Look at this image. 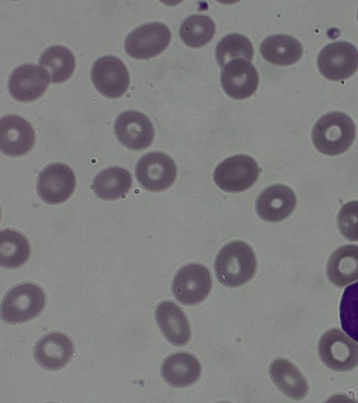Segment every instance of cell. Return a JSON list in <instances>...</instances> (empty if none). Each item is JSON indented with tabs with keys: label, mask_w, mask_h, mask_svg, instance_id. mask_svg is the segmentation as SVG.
Instances as JSON below:
<instances>
[{
	"label": "cell",
	"mask_w": 358,
	"mask_h": 403,
	"mask_svg": "<svg viewBox=\"0 0 358 403\" xmlns=\"http://www.w3.org/2000/svg\"><path fill=\"white\" fill-rule=\"evenodd\" d=\"M257 260L251 247L243 241L225 245L218 253L215 271L218 281L225 286L237 287L254 276Z\"/></svg>",
	"instance_id": "cell-1"
},
{
	"label": "cell",
	"mask_w": 358,
	"mask_h": 403,
	"mask_svg": "<svg viewBox=\"0 0 358 403\" xmlns=\"http://www.w3.org/2000/svg\"><path fill=\"white\" fill-rule=\"evenodd\" d=\"M356 129L352 119L341 112L322 116L315 125L312 139L316 149L327 155H337L352 144Z\"/></svg>",
	"instance_id": "cell-2"
},
{
	"label": "cell",
	"mask_w": 358,
	"mask_h": 403,
	"mask_svg": "<svg viewBox=\"0 0 358 403\" xmlns=\"http://www.w3.org/2000/svg\"><path fill=\"white\" fill-rule=\"evenodd\" d=\"M296 199L294 192L284 185H274L264 190L256 202L257 214L264 220L279 222L294 211Z\"/></svg>",
	"instance_id": "cell-16"
},
{
	"label": "cell",
	"mask_w": 358,
	"mask_h": 403,
	"mask_svg": "<svg viewBox=\"0 0 358 403\" xmlns=\"http://www.w3.org/2000/svg\"><path fill=\"white\" fill-rule=\"evenodd\" d=\"M221 83L229 97L243 99L250 97L255 92L259 85V76L250 61L237 59L223 67Z\"/></svg>",
	"instance_id": "cell-13"
},
{
	"label": "cell",
	"mask_w": 358,
	"mask_h": 403,
	"mask_svg": "<svg viewBox=\"0 0 358 403\" xmlns=\"http://www.w3.org/2000/svg\"><path fill=\"white\" fill-rule=\"evenodd\" d=\"M201 367L197 359L187 353L169 356L163 362L161 374L164 381L174 387H186L199 378Z\"/></svg>",
	"instance_id": "cell-19"
},
{
	"label": "cell",
	"mask_w": 358,
	"mask_h": 403,
	"mask_svg": "<svg viewBox=\"0 0 358 403\" xmlns=\"http://www.w3.org/2000/svg\"><path fill=\"white\" fill-rule=\"evenodd\" d=\"M38 62L49 81L55 83L67 80L72 75L76 64L73 53L60 45L52 46L45 50Z\"/></svg>",
	"instance_id": "cell-24"
},
{
	"label": "cell",
	"mask_w": 358,
	"mask_h": 403,
	"mask_svg": "<svg viewBox=\"0 0 358 403\" xmlns=\"http://www.w3.org/2000/svg\"><path fill=\"white\" fill-rule=\"evenodd\" d=\"M215 55L220 66L229 62L243 59L250 61L253 55V47L245 36L234 33L222 38L217 44Z\"/></svg>",
	"instance_id": "cell-27"
},
{
	"label": "cell",
	"mask_w": 358,
	"mask_h": 403,
	"mask_svg": "<svg viewBox=\"0 0 358 403\" xmlns=\"http://www.w3.org/2000/svg\"><path fill=\"white\" fill-rule=\"evenodd\" d=\"M76 187L72 169L62 163L47 166L39 174L36 183L38 196L45 202L57 204L67 200Z\"/></svg>",
	"instance_id": "cell-10"
},
{
	"label": "cell",
	"mask_w": 358,
	"mask_h": 403,
	"mask_svg": "<svg viewBox=\"0 0 358 403\" xmlns=\"http://www.w3.org/2000/svg\"><path fill=\"white\" fill-rule=\"evenodd\" d=\"M260 52L270 63L287 66L301 59L303 49L295 38L285 34H275L264 39L260 45Z\"/></svg>",
	"instance_id": "cell-22"
},
{
	"label": "cell",
	"mask_w": 358,
	"mask_h": 403,
	"mask_svg": "<svg viewBox=\"0 0 358 403\" xmlns=\"http://www.w3.org/2000/svg\"><path fill=\"white\" fill-rule=\"evenodd\" d=\"M157 323L166 339L175 346L187 344L191 337L188 320L175 303L161 302L155 311Z\"/></svg>",
	"instance_id": "cell-18"
},
{
	"label": "cell",
	"mask_w": 358,
	"mask_h": 403,
	"mask_svg": "<svg viewBox=\"0 0 358 403\" xmlns=\"http://www.w3.org/2000/svg\"><path fill=\"white\" fill-rule=\"evenodd\" d=\"M339 313L343 330L358 342V281L344 290Z\"/></svg>",
	"instance_id": "cell-28"
},
{
	"label": "cell",
	"mask_w": 358,
	"mask_h": 403,
	"mask_svg": "<svg viewBox=\"0 0 358 403\" xmlns=\"http://www.w3.org/2000/svg\"><path fill=\"white\" fill-rule=\"evenodd\" d=\"M49 78L41 67L23 64L15 69L8 80L12 97L20 101H31L38 99L46 90Z\"/></svg>",
	"instance_id": "cell-15"
},
{
	"label": "cell",
	"mask_w": 358,
	"mask_h": 403,
	"mask_svg": "<svg viewBox=\"0 0 358 403\" xmlns=\"http://www.w3.org/2000/svg\"><path fill=\"white\" fill-rule=\"evenodd\" d=\"M269 374L275 386L287 397L300 400L306 395L307 382L289 361L282 358L273 360L269 367Z\"/></svg>",
	"instance_id": "cell-21"
},
{
	"label": "cell",
	"mask_w": 358,
	"mask_h": 403,
	"mask_svg": "<svg viewBox=\"0 0 358 403\" xmlns=\"http://www.w3.org/2000/svg\"><path fill=\"white\" fill-rule=\"evenodd\" d=\"M114 130L117 140L134 150L148 148L154 137L151 122L144 114L135 111L120 113L115 120Z\"/></svg>",
	"instance_id": "cell-12"
},
{
	"label": "cell",
	"mask_w": 358,
	"mask_h": 403,
	"mask_svg": "<svg viewBox=\"0 0 358 403\" xmlns=\"http://www.w3.org/2000/svg\"><path fill=\"white\" fill-rule=\"evenodd\" d=\"M317 64L325 78L334 81L345 80L358 69V50L345 41L331 43L321 50Z\"/></svg>",
	"instance_id": "cell-6"
},
{
	"label": "cell",
	"mask_w": 358,
	"mask_h": 403,
	"mask_svg": "<svg viewBox=\"0 0 358 403\" xmlns=\"http://www.w3.org/2000/svg\"><path fill=\"white\" fill-rule=\"evenodd\" d=\"M176 174L174 161L169 155L159 152L145 155L136 167L138 183L145 190L152 192L169 188L174 183Z\"/></svg>",
	"instance_id": "cell-8"
},
{
	"label": "cell",
	"mask_w": 358,
	"mask_h": 403,
	"mask_svg": "<svg viewBox=\"0 0 358 403\" xmlns=\"http://www.w3.org/2000/svg\"><path fill=\"white\" fill-rule=\"evenodd\" d=\"M45 303L43 291L37 285H17L7 292L2 301L1 318L10 323L27 321L41 312Z\"/></svg>",
	"instance_id": "cell-3"
},
{
	"label": "cell",
	"mask_w": 358,
	"mask_h": 403,
	"mask_svg": "<svg viewBox=\"0 0 358 403\" xmlns=\"http://www.w3.org/2000/svg\"><path fill=\"white\" fill-rule=\"evenodd\" d=\"M91 76L96 90L108 98H117L124 94L129 84L125 65L114 56L98 59L92 66Z\"/></svg>",
	"instance_id": "cell-11"
},
{
	"label": "cell",
	"mask_w": 358,
	"mask_h": 403,
	"mask_svg": "<svg viewBox=\"0 0 358 403\" xmlns=\"http://www.w3.org/2000/svg\"><path fill=\"white\" fill-rule=\"evenodd\" d=\"M215 24L206 15H192L180 24L179 33L183 42L191 47L198 48L206 44L214 36Z\"/></svg>",
	"instance_id": "cell-26"
},
{
	"label": "cell",
	"mask_w": 358,
	"mask_h": 403,
	"mask_svg": "<svg viewBox=\"0 0 358 403\" xmlns=\"http://www.w3.org/2000/svg\"><path fill=\"white\" fill-rule=\"evenodd\" d=\"M169 29L161 22L143 24L127 37L124 48L127 55L135 59H146L166 49L171 41Z\"/></svg>",
	"instance_id": "cell-7"
},
{
	"label": "cell",
	"mask_w": 358,
	"mask_h": 403,
	"mask_svg": "<svg viewBox=\"0 0 358 403\" xmlns=\"http://www.w3.org/2000/svg\"><path fill=\"white\" fill-rule=\"evenodd\" d=\"M73 354V346L65 334L52 332L46 334L36 344L34 355L43 368L57 370L64 367Z\"/></svg>",
	"instance_id": "cell-17"
},
{
	"label": "cell",
	"mask_w": 358,
	"mask_h": 403,
	"mask_svg": "<svg viewBox=\"0 0 358 403\" xmlns=\"http://www.w3.org/2000/svg\"><path fill=\"white\" fill-rule=\"evenodd\" d=\"M329 281L337 287L345 286L358 279V246L338 248L330 256L327 265Z\"/></svg>",
	"instance_id": "cell-20"
},
{
	"label": "cell",
	"mask_w": 358,
	"mask_h": 403,
	"mask_svg": "<svg viewBox=\"0 0 358 403\" xmlns=\"http://www.w3.org/2000/svg\"><path fill=\"white\" fill-rule=\"evenodd\" d=\"M212 285L208 270L199 264H189L176 274L172 284L175 297L182 304L194 305L208 296Z\"/></svg>",
	"instance_id": "cell-9"
},
{
	"label": "cell",
	"mask_w": 358,
	"mask_h": 403,
	"mask_svg": "<svg viewBox=\"0 0 358 403\" xmlns=\"http://www.w3.org/2000/svg\"><path fill=\"white\" fill-rule=\"evenodd\" d=\"M30 246L27 239L15 230L6 229L0 234V263L6 268H17L28 260Z\"/></svg>",
	"instance_id": "cell-25"
},
{
	"label": "cell",
	"mask_w": 358,
	"mask_h": 403,
	"mask_svg": "<svg viewBox=\"0 0 358 403\" xmlns=\"http://www.w3.org/2000/svg\"><path fill=\"white\" fill-rule=\"evenodd\" d=\"M338 227L345 239L358 241V201H352L342 206L338 215Z\"/></svg>",
	"instance_id": "cell-29"
},
{
	"label": "cell",
	"mask_w": 358,
	"mask_h": 403,
	"mask_svg": "<svg viewBox=\"0 0 358 403\" xmlns=\"http://www.w3.org/2000/svg\"><path fill=\"white\" fill-rule=\"evenodd\" d=\"M35 141V132L24 119L6 115L0 121V148L5 154L17 157L28 153Z\"/></svg>",
	"instance_id": "cell-14"
},
{
	"label": "cell",
	"mask_w": 358,
	"mask_h": 403,
	"mask_svg": "<svg viewBox=\"0 0 358 403\" xmlns=\"http://www.w3.org/2000/svg\"><path fill=\"white\" fill-rule=\"evenodd\" d=\"M259 173L260 169L252 157L237 155L223 160L216 167L213 179L221 190L238 192L252 186Z\"/></svg>",
	"instance_id": "cell-4"
},
{
	"label": "cell",
	"mask_w": 358,
	"mask_h": 403,
	"mask_svg": "<svg viewBox=\"0 0 358 403\" xmlns=\"http://www.w3.org/2000/svg\"><path fill=\"white\" fill-rule=\"evenodd\" d=\"M132 177L125 169L113 167L99 172L93 181L94 191L101 199L114 200L124 196L131 188Z\"/></svg>",
	"instance_id": "cell-23"
},
{
	"label": "cell",
	"mask_w": 358,
	"mask_h": 403,
	"mask_svg": "<svg viewBox=\"0 0 358 403\" xmlns=\"http://www.w3.org/2000/svg\"><path fill=\"white\" fill-rule=\"evenodd\" d=\"M317 351L321 361L332 370L348 372L358 365V345L338 329L322 335Z\"/></svg>",
	"instance_id": "cell-5"
}]
</instances>
